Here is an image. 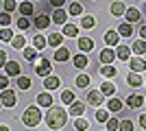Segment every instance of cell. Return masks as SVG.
I'll use <instances>...</instances> for the list:
<instances>
[{
  "label": "cell",
  "mask_w": 146,
  "mask_h": 131,
  "mask_svg": "<svg viewBox=\"0 0 146 131\" xmlns=\"http://www.w3.org/2000/svg\"><path fill=\"white\" fill-rule=\"evenodd\" d=\"M68 15H74V18H76V15H83V5H81V2H72V5L68 7Z\"/></svg>",
  "instance_id": "obj_29"
},
{
  "label": "cell",
  "mask_w": 146,
  "mask_h": 131,
  "mask_svg": "<svg viewBox=\"0 0 146 131\" xmlns=\"http://www.w3.org/2000/svg\"><path fill=\"white\" fill-rule=\"evenodd\" d=\"M44 85H46V90H57V87L61 85V79L59 76H46V81H44Z\"/></svg>",
  "instance_id": "obj_26"
},
{
  "label": "cell",
  "mask_w": 146,
  "mask_h": 131,
  "mask_svg": "<svg viewBox=\"0 0 146 131\" xmlns=\"http://www.w3.org/2000/svg\"><path fill=\"white\" fill-rule=\"evenodd\" d=\"M0 100H2V105L5 107H13L15 103H18V98H15V92L13 90H2V94H0Z\"/></svg>",
  "instance_id": "obj_4"
},
{
  "label": "cell",
  "mask_w": 146,
  "mask_h": 131,
  "mask_svg": "<svg viewBox=\"0 0 146 131\" xmlns=\"http://www.w3.org/2000/svg\"><path fill=\"white\" fill-rule=\"evenodd\" d=\"M124 103H127V105L131 107V109H137V107H142V105H144V96H142V94H131V96H129V98L124 100Z\"/></svg>",
  "instance_id": "obj_11"
},
{
  "label": "cell",
  "mask_w": 146,
  "mask_h": 131,
  "mask_svg": "<svg viewBox=\"0 0 146 131\" xmlns=\"http://www.w3.org/2000/svg\"><path fill=\"white\" fill-rule=\"evenodd\" d=\"M18 11L22 13V15H26V18H29V15H33V13H35V7H33V2H31V0H24V2H20V5H18Z\"/></svg>",
  "instance_id": "obj_16"
},
{
  "label": "cell",
  "mask_w": 146,
  "mask_h": 131,
  "mask_svg": "<svg viewBox=\"0 0 146 131\" xmlns=\"http://www.w3.org/2000/svg\"><path fill=\"white\" fill-rule=\"evenodd\" d=\"M22 55H24V59L26 61H31V63H35L37 61V57H39V50L33 46V48H29V46H24L22 48Z\"/></svg>",
  "instance_id": "obj_13"
},
{
  "label": "cell",
  "mask_w": 146,
  "mask_h": 131,
  "mask_svg": "<svg viewBox=\"0 0 146 131\" xmlns=\"http://www.w3.org/2000/svg\"><path fill=\"white\" fill-rule=\"evenodd\" d=\"M113 59H116V50L113 48H105L103 53H100V63H103V66L113 63Z\"/></svg>",
  "instance_id": "obj_12"
},
{
  "label": "cell",
  "mask_w": 146,
  "mask_h": 131,
  "mask_svg": "<svg viewBox=\"0 0 146 131\" xmlns=\"http://www.w3.org/2000/svg\"><path fill=\"white\" fill-rule=\"evenodd\" d=\"M0 9H2V0H0Z\"/></svg>",
  "instance_id": "obj_53"
},
{
  "label": "cell",
  "mask_w": 146,
  "mask_h": 131,
  "mask_svg": "<svg viewBox=\"0 0 146 131\" xmlns=\"http://www.w3.org/2000/svg\"><path fill=\"white\" fill-rule=\"evenodd\" d=\"M87 103H90L92 107H98L100 103H103V92H100V90H92V92H87Z\"/></svg>",
  "instance_id": "obj_7"
},
{
  "label": "cell",
  "mask_w": 146,
  "mask_h": 131,
  "mask_svg": "<svg viewBox=\"0 0 146 131\" xmlns=\"http://www.w3.org/2000/svg\"><path fill=\"white\" fill-rule=\"evenodd\" d=\"M50 22H52V20H50V15H46V13H37V15H35V26L39 29V31L48 29Z\"/></svg>",
  "instance_id": "obj_8"
},
{
  "label": "cell",
  "mask_w": 146,
  "mask_h": 131,
  "mask_svg": "<svg viewBox=\"0 0 146 131\" xmlns=\"http://www.w3.org/2000/svg\"><path fill=\"white\" fill-rule=\"evenodd\" d=\"M22 2H24V0H22Z\"/></svg>",
  "instance_id": "obj_56"
},
{
  "label": "cell",
  "mask_w": 146,
  "mask_h": 131,
  "mask_svg": "<svg viewBox=\"0 0 146 131\" xmlns=\"http://www.w3.org/2000/svg\"><path fill=\"white\" fill-rule=\"evenodd\" d=\"M35 100H37V107H48V109L52 107V96L48 92H39Z\"/></svg>",
  "instance_id": "obj_9"
},
{
  "label": "cell",
  "mask_w": 146,
  "mask_h": 131,
  "mask_svg": "<svg viewBox=\"0 0 146 131\" xmlns=\"http://www.w3.org/2000/svg\"><path fill=\"white\" fill-rule=\"evenodd\" d=\"M76 33H79V29L74 24H63V35L66 37H76Z\"/></svg>",
  "instance_id": "obj_36"
},
{
  "label": "cell",
  "mask_w": 146,
  "mask_h": 131,
  "mask_svg": "<svg viewBox=\"0 0 146 131\" xmlns=\"http://www.w3.org/2000/svg\"><path fill=\"white\" fill-rule=\"evenodd\" d=\"M96 120L98 122H107V120H109V109H98L96 112Z\"/></svg>",
  "instance_id": "obj_41"
},
{
  "label": "cell",
  "mask_w": 146,
  "mask_h": 131,
  "mask_svg": "<svg viewBox=\"0 0 146 131\" xmlns=\"http://www.w3.org/2000/svg\"><path fill=\"white\" fill-rule=\"evenodd\" d=\"M5 72H7V76H15V79H18L20 72H22V66H20L18 61H7Z\"/></svg>",
  "instance_id": "obj_6"
},
{
  "label": "cell",
  "mask_w": 146,
  "mask_h": 131,
  "mask_svg": "<svg viewBox=\"0 0 146 131\" xmlns=\"http://www.w3.org/2000/svg\"><path fill=\"white\" fill-rule=\"evenodd\" d=\"M122 107H124V100H120V98H113V96H111V98L107 100V109H109V114H111V112L118 114Z\"/></svg>",
  "instance_id": "obj_18"
},
{
  "label": "cell",
  "mask_w": 146,
  "mask_h": 131,
  "mask_svg": "<svg viewBox=\"0 0 146 131\" xmlns=\"http://www.w3.org/2000/svg\"><path fill=\"white\" fill-rule=\"evenodd\" d=\"M140 127H142V129H146V114H142V116H140Z\"/></svg>",
  "instance_id": "obj_50"
},
{
  "label": "cell",
  "mask_w": 146,
  "mask_h": 131,
  "mask_svg": "<svg viewBox=\"0 0 146 131\" xmlns=\"http://www.w3.org/2000/svg\"><path fill=\"white\" fill-rule=\"evenodd\" d=\"M140 35H142L140 39H146V24H142V26H140Z\"/></svg>",
  "instance_id": "obj_51"
},
{
  "label": "cell",
  "mask_w": 146,
  "mask_h": 131,
  "mask_svg": "<svg viewBox=\"0 0 146 131\" xmlns=\"http://www.w3.org/2000/svg\"><path fill=\"white\" fill-rule=\"evenodd\" d=\"M2 9H5L7 13H11L18 9V0H2Z\"/></svg>",
  "instance_id": "obj_38"
},
{
  "label": "cell",
  "mask_w": 146,
  "mask_h": 131,
  "mask_svg": "<svg viewBox=\"0 0 146 131\" xmlns=\"http://www.w3.org/2000/svg\"><path fill=\"white\" fill-rule=\"evenodd\" d=\"M144 103H146V98H144Z\"/></svg>",
  "instance_id": "obj_55"
},
{
  "label": "cell",
  "mask_w": 146,
  "mask_h": 131,
  "mask_svg": "<svg viewBox=\"0 0 146 131\" xmlns=\"http://www.w3.org/2000/svg\"><path fill=\"white\" fill-rule=\"evenodd\" d=\"M100 74H103V76H107V79H113V76L118 74V70H116V68H113V66L109 63V66H103V68H100Z\"/></svg>",
  "instance_id": "obj_33"
},
{
  "label": "cell",
  "mask_w": 146,
  "mask_h": 131,
  "mask_svg": "<svg viewBox=\"0 0 146 131\" xmlns=\"http://www.w3.org/2000/svg\"><path fill=\"white\" fill-rule=\"evenodd\" d=\"M11 24V13H0V26H2V29H5V26H9Z\"/></svg>",
  "instance_id": "obj_46"
},
{
  "label": "cell",
  "mask_w": 146,
  "mask_h": 131,
  "mask_svg": "<svg viewBox=\"0 0 146 131\" xmlns=\"http://www.w3.org/2000/svg\"><path fill=\"white\" fill-rule=\"evenodd\" d=\"M0 107H2V100H0Z\"/></svg>",
  "instance_id": "obj_54"
},
{
  "label": "cell",
  "mask_w": 146,
  "mask_h": 131,
  "mask_svg": "<svg viewBox=\"0 0 146 131\" xmlns=\"http://www.w3.org/2000/svg\"><path fill=\"white\" fill-rule=\"evenodd\" d=\"M105 125H107V131H116L118 127H120V120H118V118H109Z\"/></svg>",
  "instance_id": "obj_45"
},
{
  "label": "cell",
  "mask_w": 146,
  "mask_h": 131,
  "mask_svg": "<svg viewBox=\"0 0 146 131\" xmlns=\"http://www.w3.org/2000/svg\"><path fill=\"white\" fill-rule=\"evenodd\" d=\"M87 125H90V122H87L85 118H76V120H74V129H76V131H85Z\"/></svg>",
  "instance_id": "obj_42"
},
{
  "label": "cell",
  "mask_w": 146,
  "mask_h": 131,
  "mask_svg": "<svg viewBox=\"0 0 146 131\" xmlns=\"http://www.w3.org/2000/svg\"><path fill=\"white\" fill-rule=\"evenodd\" d=\"M68 59H70V50H68V48H63V46L55 48V61L63 63V61H68Z\"/></svg>",
  "instance_id": "obj_20"
},
{
  "label": "cell",
  "mask_w": 146,
  "mask_h": 131,
  "mask_svg": "<svg viewBox=\"0 0 146 131\" xmlns=\"http://www.w3.org/2000/svg\"><path fill=\"white\" fill-rule=\"evenodd\" d=\"M7 87H9V76H0V90H7Z\"/></svg>",
  "instance_id": "obj_49"
},
{
  "label": "cell",
  "mask_w": 146,
  "mask_h": 131,
  "mask_svg": "<svg viewBox=\"0 0 146 131\" xmlns=\"http://www.w3.org/2000/svg\"><path fill=\"white\" fill-rule=\"evenodd\" d=\"M15 83H18L20 90H31V85H33V83H31V76H24V74H20Z\"/></svg>",
  "instance_id": "obj_32"
},
{
  "label": "cell",
  "mask_w": 146,
  "mask_h": 131,
  "mask_svg": "<svg viewBox=\"0 0 146 131\" xmlns=\"http://www.w3.org/2000/svg\"><path fill=\"white\" fill-rule=\"evenodd\" d=\"M46 44H48V39L44 37V35H35V37H33V46H35L39 53L44 50V46H46Z\"/></svg>",
  "instance_id": "obj_34"
},
{
  "label": "cell",
  "mask_w": 146,
  "mask_h": 131,
  "mask_svg": "<svg viewBox=\"0 0 146 131\" xmlns=\"http://www.w3.org/2000/svg\"><path fill=\"white\" fill-rule=\"evenodd\" d=\"M83 112H85V105H83L81 100H74L72 105H70V116H74V118H81Z\"/></svg>",
  "instance_id": "obj_19"
},
{
  "label": "cell",
  "mask_w": 146,
  "mask_h": 131,
  "mask_svg": "<svg viewBox=\"0 0 146 131\" xmlns=\"http://www.w3.org/2000/svg\"><path fill=\"white\" fill-rule=\"evenodd\" d=\"M124 15H127V22H129V24H133V22H140V20H142V11H140V9H135V7L127 9Z\"/></svg>",
  "instance_id": "obj_15"
},
{
  "label": "cell",
  "mask_w": 146,
  "mask_h": 131,
  "mask_svg": "<svg viewBox=\"0 0 146 131\" xmlns=\"http://www.w3.org/2000/svg\"><path fill=\"white\" fill-rule=\"evenodd\" d=\"M66 5V0H50V7H55V9H63Z\"/></svg>",
  "instance_id": "obj_48"
},
{
  "label": "cell",
  "mask_w": 146,
  "mask_h": 131,
  "mask_svg": "<svg viewBox=\"0 0 146 131\" xmlns=\"http://www.w3.org/2000/svg\"><path fill=\"white\" fill-rule=\"evenodd\" d=\"M22 122H24L26 127H37L39 122H42V109L37 105H33V107H26L24 112H22Z\"/></svg>",
  "instance_id": "obj_2"
},
{
  "label": "cell",
  "mask_w": 146,
  "mask_h": 131,
  "mask_svg": "<svg viewBox=\"0 0 146 131\" xmlns=\"http://www.w3.org/2000/svg\"><path fill=\"white\" fill-rule=\"evenodd\" d=\"M18 29H20L22 33H24V31H29V29H31V20L26 18V15H22V18L18 20Z\"/></svg>",
  "instance_id": "obj_39"
},
{
  "label": "cell",
  "mask_w": 146,
  "mask_h": 131,
  "mask_svg": "<svg viewBox=\"0 0 146 131\" xmlns=\"http://www.w3.org/2000/svg\"><path fill=\"white\" fill-rule=\"evenodd\" d=\"M74 100H76L74 98V92H70V90H66V92L61 94V103H63V105H72Z\"/></svg>",
  "instance_id": "obj_37"
},
{
  "label": "cell",
  "mask_w": 146,
  "mask_h": 131,
  "mask_svg": "<svg viewBox=\"0 0 146 131\" xmlns=\"http://www.w3.org/2000/svg\"><path fill=\"white\" fill-rule=\"evenodd\" d=\"M118 39H120V35H118V31H107L105 33V44L107 46H118Z\"/></svg>",
  "instance_id": "obj_22"
},
{
  "label": "cell",
  "mask_w": 146,
  "mask_h": 131,
  "mask_svg": "<svg viewBox=\"0 0 146 131\" xmlns=\"http://www.w3.org/2000/svg\"><path fill=\"white\" fill-rule=\"evenodd\" d=\"M129 68H131V72H137V74H140V72L146 70V61L140 59V57H131V59H129Z\"/></svg>",
  "instance_id": "obj_5"
},
{
  "label": "cell",
  "mask_w": 146,
  "mask_h": 131,
  "mask_svg": "<svg viewBox=\"0 0 146 131\" xmlns=\"http://www.w3.org/2000/svg\"><path fill=\"white\" fill-rule=\"evenodd\" d=\"M94 24H96V20L92 15H83L81 18V29H94Z\"/></svg>",
  "instance_id": "obj_35"
},
{
  "label": "cell",
  "mask_w": 146,
  "mask_h": 131,
  "mask_svg": "<svg viewBox=\"0 0 146 131\" xmlns=\"http://www.w3.org/2000/svg\"><path fill=\"white\" fill-rule=\"evenodd\" d=\"M72 63L79 70H83V68H87V63H90V61H87V55H85V53H76V55L72 57Z\"/></svg>",
  "instance_id": "obj_17"
},
{
  "label": "cell",
  "mask_w": 146,
  "mask_h": 131,
  "mask_svg": "<svg viewBox=\"0 0 146 131\" xmlns=\"http://www.w3.org/2000/svg\"><path fill=\"white\" fill-rule=\"evenodd\" d=\"M127 83L131 87H140V85H144V81H142V76L137 74V72H129L127 74Z\"/></svg>",
  "instance_id": "obj_23"
},
{
  "label": "cell",
  "mask_w": 146,
  "mask_h": 131,
  "mask_svg": "<svg viewBox=\"0 0 146 131\" xmlns=\"http://www.w3.org/2000/svg\"><path fill=\"white\" fill-rule=\"evenodd\" d=\"M118 131H133V122H131L129 118L120 120V127H118Z\"/></svg>",
  "instance_id": "obj_43"
},
{
  "label": "cell",
  "mask_w": 146,
  "mask_h": 131,
  "mask_svg": "<svg viewBox=\"0 0 146 131\" xmlns=\"http://www.w3.org/2000/svg\"><path fill=\"white\" fill-rule=\"evenodd\" d=\"M90 85V76L87 74H79L76 76V87H87Z\"/></svg>",
  "instance_id": "obj_44"
},
{
  "label": "cell",
  "mask_w": 146,
  "mask_h": 131,
  "mask_svg": "<svg viewBox=\"0 0 146 131\" xmlns=\"http://www.w3.org/2000/svg\"><path fill=\"white\" fill-rule=\"evenodd\" d=\"M5 66H7V50H0V68L5 70Z\"/></svg>",
  "instance_id": "obj_47"
},
{
  "label": "cell",
  "mask_w": 146,
  "mask_h": 131,
  "mask_svg": "<svg viewBox=\"0 0 146 131\" xmlns=\"http://www.w3.org/2000/svg\"><path fill=\"white\" fill-rule=\"evenodd\" d=\"M124 13H127V7L122 5V2H113V5H111V15L120 18V15H124Z\"/></svg>",
  "instance_id": "obj_30"
},
{
  "label": "cell",
  "mask_w": 146,
  "mask_h": 131,
  "mask_svg": "<svg viewBox=\"0 0 146 131\" xmlns=\"http://www.w3.org/2000/svg\"><path fill=\"white\" fill-rule=\"evenodd\" d=\"M116 57L122 61H129L131 59V48L129 46H116Z\"/></svg>",
  "instance_id": "obj_21"
},
{
  "label": "cell",
  "mask_w": 146,
  "mask_h": 131,
  "mask_svg": "<svg viewBox=\"0 0 146 131\" xmlns=\"http://www.w3.org/2000/svg\"><path fill=\"white\" fill-rule=\"evenodd\" d=\"M13 37H15V35H13V31H9V26H5V29L0 31V39H2V42H11Z\"/></svg>",
  "instance_id": "obj_40"
},
{
  "label": "cell",
  "mask_w": 146,
  "mask_h": 131,
  "mask_svg": "<svg viewBox=\"0 0 146 131\" xmlns=\"http://www.w3.org/2000/svg\"><path fill=\"white\" fill-rule=\"evenodd\" d=\"M144 2H146V0H144Z\"/></svg>",
  "instance_id": "obj_57"
},
{
  "label": "cell",
  "mask_w": 146,
  "mask_h": 131,
  "mask_svg": "<svg viewBox=\"0 0 146 131\" xmlns=\"http://www.w3.org/2000/svg\"><path fill=\"white\" fill-rule=\"evenodd\" d=\"M50 20H52L55 24H68V11H63V9H55L52 15H50Z\"/></svg>",
  "instance_id": "obj_10"
},
{
  "label": "cell",
  "mask_w": 146,
  "mask_h": 131,
  "mask_svg": "<svg viewBox=\"0 0 146 131\" xmlns=\"http://www.w3.org/2000/svg\"><path fill=\"white\" fill-rule=\"evenodd\" d=\"M118 35H122V37H131V35H133V24L122 22V24L118 26Z\"/></svg>",
  "instance_id": "obj_25"
},
{
  "label": "cell",
  "mask_w": 146,
  "mask_h": 131,
  "mask_svg": "<svg viewBox=\"0 0 146 131\" xmlns=\"http://www.w3.org/2000/svg\"><path fill=\"white\" fill-rule=\"evenodd\" d=\"M46 39H48V44L52 46V48H59L61 44H63V35H61V33H50Z\"/></svg>",
  "instance_id": "obj_24"
},
{
  "label": "cell",
  "mask_w": 146,
  "mask_h": 131,
  "mask_svg": "<svg viewBox=\"0 0 146 131\" xmlns=\"http://www.w3.org/2000/svg\"><path fill=\"white\" fill-rule=\"evenodd\" d=\"M100 92H103V96H113V94H116V85L111 81H107V83L100 85Z\"/></svg>",
  "instance_id": "obj_31"
},
{
  "label": "cell",
  "mask_w": 146,
  "mask_h": 131,
  "mask_svg": "<svg viewBox=\"0 0 146 131\" xmlns=\"http://www.w3.org/2000/svg\"><path fill=\"white\" fill-rule=\"evenodd\" d=\"M0 131H9V127H5V125H0Z\"/></svg>",
  "instance_id": "obj_52"
},
{
  "label": "cell",
  "mask_w": 146,
  "mask_h": 131,
  "mask_svg": "<svg viewBox=\"0 0 146 131\" xmlns=\"http://www.w3.org/2000/svg\"><path fill=\"white\" fill-rule=\"evenodd\" d=\"M131 50H133L135 55H144V53H146V39H137V42H133Z\"/></svg>",
  "instance_id": "obj_28"
},
{
  "label": "cell",
  "mask_w": 146,
  "mask_h": 131,
  "mask_svg": "<svg viewBox=\"0 0 146 131\" xmlns=\"http://www.w3.org/2000/svg\"><path fill=\"white\" fill-rule=\"evenodd\" d=\"M11 46H13L15 50H22V48H24V46H26V37H24V33H22V35H15V37L11 39Z\"/></svg>",
  "instance_id": "obj_27"
},
{
  "label": "cell",
  "mask_w": 146,
  "mask_h": 131,
  "mask_svg": "<svg viewBox=\"0 0 146 131\" xmlns=\"http://www.w3.org/2000/svg\"><path fill=\"white\" fill-rule=\"evenodd\" d=\"M35 74H37V76H44V79L52 74V66H50L48 59H42V61H37V66H35Z\"/></svg>",
  "instance_id": "obj_3"
},
{
  "label": "cell",
  "mask_w": 146,
  "mask_h": 131,
  "mask_svg": "<svg viewBox=\"0 0 146 131\" xmlns=\"http://www.w3.org/2000/svg\"><path fill=\"white\" fill-rule=\"evenodd\" d=\"M68 120V114L63 112V109H59V107H50L48 114H46V125L50 127V129H59V127L66 125Z\"/></svg>",
  "instance_id": "obj_1"
},
{
  "label": "cell",
  "mask_w": 146,
  "mask_h": 131,
  "mask_svg": "<svg viewBox=\"0 0 146 131\" xmlns=\"http://www.w3.org/2000/svg\"><path fill=\"white\" fill-rule=\"evenodd\" d=\"M76 46H79L81 53H90V50H94V39H90V37H79Z\"/></svg>",
  "instance_id": "obj_14"
}]
</instances>
